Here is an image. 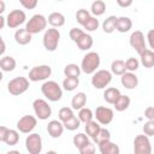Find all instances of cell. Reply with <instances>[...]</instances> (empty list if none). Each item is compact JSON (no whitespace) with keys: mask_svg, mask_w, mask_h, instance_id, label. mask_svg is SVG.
Segmentation results:
<instances>
[{"mask_svg":"<svg viewBox=\"0 0 154 154\" xmlns=\"http://www.w3.org/2000/svg\"><path fill=\"white\" fill-rule=\"evenodd\" d=\"M85 103H87V95L83 91L75 94L71 99V107L76 111H79L81 108L85 107Z\"/></svg>","mask_w":154,"mask_h":154,"instance_id":"44dd1931","label":"cell"},{"mask_svg":"<svg viewBox=\"0 0 154 154\" xmlns=\"http://www.w3.org/2000/svg\"><path fill=\"white\" fill-rule=\"evenodd\" d=\"M99 25H100L99 19H97L95 16H90V17L88 18V20L84 23L83 28H84L85 31H88V32H93V31H96V30L99 29Z\"/></svg>","mask_w":154,"mask_h":154,"instance_id":"e575fe53","label":"cell"},{"mask_svg":"<svg viewBox=\"0 0 154 154\" xmlns=\"http://www.w3.org/2000/svg\"><path fill=\"white\" fill-rule=\"evenodd\" d=\"M5 49H6V46H5V41L1 38V51H0V54H1V57L4 55V53H5Z\"/></svg>","mask_w":154,"mask_h":154,"instance_id":"816d5d0a","label":"cell"},{"mask_svg":"<svg viewBox=\"0 0 154 154\" xmlns=\"http://www.w3.org/2000/svg\"><path fill=\"white\" fill-rule=\"evenodd\" d=\"M132 28V20L129 18V17H118L117 19V26H116V30L124 34V32H128L130 31V29Z\"/></svg>","mask_w":154,"mask_h":154,"instance_id":"603a6c76","label":"cell"},{"mask_svg":"<svg viewBox=\"0 0 154 154\" xmlns=\"http://www.w3.org/2000/svg\"><path fill=\"white\" fill-rule=\"evenodd\" d=\"M143 134L147 136H154V120H147L142 126Z\"/></svg>","mask_w":154,"mask_h":154,"instance_id":"b9f144b4","label":"cell"},{"mask_svg":"<svg viewBox=\"0 0 154 154\" xmlns=\"http://www.w3.org/2000/svg\"><path fill=\"white\" fill-rule=\"evenodd\" d=\"M95 150H96L95 144L91 143V142H88L84 147H82L81 149H78V152L81 154H93V153H95Z\"/></svg>","mask_w":154,"mask_h":154,"instance_id":"ee69618b","label":"cell"},{"mask_svg":"<svg viewBox=\"0 0 154 154\" xmlns=\"http://www.w3.org/2000/svg\"><path fill=\"white\" fill-rule=\"evenodd\" d=\"M41 93L48 101L52 102H57L63 97V88L55 81H46L41 85Z\"/></svg>","mask_w":154,"mask_h":154,"instance_id":"6da1fadb","label":"cell"},{"mask_svg":"<svg viewBox=\"0 0 154 154\" xmlns=\"http://www.w3.org/2000/svg\"><path fill=\"white\" fill-rule=\"evenodd\" d=\"M94 117L96 118V120L101 124V125H108L114 117V112L112 108L109 107H105V106H99L96 107L95 112H94Z\"/></svg>","mask_w":154,"mask_h":154,"instance_id":"4fadbf2b","label":"cell"},{"mask_svg":"<svg viewBox=\"0 0 154 154\" xmlns=\"http://www.w3.org/2000/svg\"><path fill=\"white\" fill-rule=\"evenodd\" d=\"M147 41H148V45L149 47L154 51V29H150L148 32H147V36H146Z\"/></svg>","mask_w":154,"mask_h":154,"instance_id":"bcb514c9","label":"cell"},{"mask_svg":"<svg viewBox=\"0 0 154 154\" xmlns=\"http://www.w3.org/2000/svg\"><path fill=\"white\" fill-rule=\"evenodd\" d=\"M83 30L82 29H79V28H72L70 31H69V36H70V38L76 43V41L83 35Z\"/></svg>","mask_w":154,"mask_h":154,"instance_id":"7bdbcfd3","label":"cell"},{"mask_svg":"<svg viewBox=\"0 0 154 154\" xmlns=\"http://www.w3.org/2000/svg\"><path fill=\"white\" fill-rule=\"evenodd\" d=\"M26 19L25 12L22 10H12L7 16H6V20H7V26L11 29H16L19 25H22Z\"/></svg>","mask_w":154,"mask_h":154,"instance_id":"5bb4252c","label":"cell"},{"mask_svg":"<svg viewBox=\"0 0 154 154\" xmlns=\"http://www.w3.org/2000/svg\"><path fill=\"white\" fill-rule=\"evenodd\" d=\"M32 108H34L35 116L40 120H46L52 116V107L43 99H35L32 102Z\"/></svg>","mask_w":154,"mask_h":154,"instance_id":"ba28073f","label":"cell"},{"mask_svg":"<svg viewBox=\"0 0 154 154\" xmlns=\"http://www.w3.org/2000/svg\"><path fill=\"white\" fill-rule=\"evenodd\" d=\"M140 60L137 58H129L126 61H125V66H126V71H131V72H135L138 70L140 67Z\"/></svg>","mask_w":154,"mask_h":154,"instance_id":"60d3db41","label":"cell"},{"mask_svg":"<svg viewBox=\"0 0 154 154\" xmlns=\"http://www.w3.org/2000/svg\"><path fill=\"white\" fill-rule=\"evenodd\" d=\"M129 43H130V46L138 53V55L142 54V53L147 49L146 40H144V34H143L141 30H135V31L130 35Z\"/></svg>","mask_w":154,"mask_h":154,"instance_id":"7c38bea8","label":"cell"},{"mask_svg":"<svg viewBox=\"0 0 154 154\" xmlns=\"http://www.w3.org/2000/svg\"><path fill=\"white\" fill-rule=\"evenodd\" d=\"M112 72L108 70H97L93 73L91 85L95 89H105L112 81Z\"/></svg>","mask_w":154,"mask_h":154,"instance_id":"8992f818","label":"cell"},{"mask_svg":"<svg viewBox=\"0 0 154 154\" xmlns=\"http://www.w3.org/2000/svg\"><path fill=\"white\" fill-rule=\"evenodd\" d=\"M81 72H82V69L77 64H67L64 67L65 77H79Z\"/></svg>","mask_w":154,"mask_h":154,"instance_id":"d6a6232c","label":"cell"},{"mask_svg":"<svg viewBox=\"0 0 154 154\" xmlns=\"http://www.w3.org/2000/svg\"><path fill=\"white\" fill-rule=\"evenodd\" d=\"M89 138H90V137H89L87 134H82V132H79V134H77V135L73 136L72 142H73V146H75L77 149H81V148L84 147L88 142H90Z\"/></svg>","mask_w":154,"mask_h":154,"instance_id":"836d02e7","label":"cell"},{"mask_svg":"<svg viewBox=\"0 0 154 154\" xmlns=\"http://www.w3.org/2000/svg\"><path fill=\"white\" fill-rule=\"evenodd\" d=\"M99 152L101 154H119L120 148L118 147V144L111 142L109 140V141H105L99 144Z\"/></svg>","mask_w":154,"mask_h":154,"instance_id":"ac0fdd59","label":"cell"},{"mask_svg":"<svg viewBox=\"0 0 154 154\" xmlns=\"http://www.w3.org/2000/svg\"><path fill=\"white\" fill-rule=\"evenodd\" d=\"M75 114H73V108L71 107H61L60 109H59V112H58V118H59V120H61L63 123L64 122H66L67 119H70L71 117H73Z\"/></svg>","mask_w":154,"mask_h":154,"instance_id":"f35d334b","label":"cell"},{"mask_svg":"<svg viewBox=\"0 0 154 154\" xmlns=\"http://www.w3.org/2000/svg\"><path fill=\"white\" fill-rule=\"evenodd\" d=\"M79 85L78 77H65L63 81V89L66 91H73Z\"/></svg>","mask_w":154,"mask_h":154,"instance_id":"1f68e13d","label":"cell"},{"mask_svg":"<svg viewBox=\"0 0 154 154\" xmlns=\"http://www.w3.org/2000/svg\"><path fill=\"white\" fill-rule=\"evenodd\" d=\"M117 19H118V17H116V16H108V17L102 22V30H103L106 34H112V32L116 30Z\"/></svg>","mask_w":154,"mask_h":154,"instance_id":"83f0119b","label":"cell"},{"mask_svg":"<svg viewBox=\"0 0 154 154\" xmlns=\"http://www.w3.org/2000/svg\"><path fill=\"white\" fill-rule=\"evenodd\" d=\"M119 96H120V91H119V89H117L114 87L106 88L103 91V100L109 105H113Z\"/></svg>","mask_w":154,"mask_h":154,"instance_id":"cb8c5ba5","label":"cell"},{"mask_svg":"<svg viewBox=\"0 0 154 154\" xmlns=\"http://www.w3.org/2000/svg\"><path fill=\"white\" fill-rule=\"evenodd\" d=\"M64 129H65V126L61 120L54 119V120L48 122V124H47V132L52 138H59L63 135Z\"/></svg>","mask_w":154,"mask_h":154,"instance_id":"9a60e30c","label":"cell"},{"mask_svg":"<svg viewBox=\"0 0 154 154\" xmlns=\"http://www.w3.org/2000/svg\"><path fill=\"white\" fill-rule=\"evenodd\" d=\"M130 102H131V100H130V97H129L128 95L120 94V96L116 100V102L113 103V106H114V109H116V111L123 112V111H125V109L129 108Z\"/></svg>","mask_w":154,"mask_h":154,"instance_id":"484cf974","label":"cell"},{"mask_svg":"<svg viewBox=\"0 0 154 154\" xmlns=\"http://www.w3.org/2000/svg\"><path fill=\"white\" fill-rule=\"evenodd\" d=\"M100 125H101V124H100L97 120H90V122L85 123V125H84L85 134H87L90 138H94V137L97 135V132L100 131V129H101Z\"/></svg>","mask_w":154,"mask_h":154,"instance_id":"4316f807","label":"cell"},{"mask_svg":"<svg viewBox=\"0 0 154 154\" xmlns=\"http://www.w3.org/2000/svg\"><path fill=\"white\" fill-rule=\"evenodd\" d=\"M51 75H52V67L49 65H37L29 71L28 78L31 82H40L48 79Z\"/></svg>","mask_w":154,"mask_h":154,"instance_id":"52a82bcc","label":"cell"},{"mask_svg":"<svg viewBox=\"0 0 154 154\" xmlns=\"http://www.w3.org/2000/svg\"><path fill=\"white\" fill-rule=\"evenodd\" d=\"M78 118H79V120L82 122V123H88V122H90V120H93V118H94V112L90 109V108H88V107H83V108H81L79 111H78V116H77Z\"/></svg>","mask_w":154,"mask_h":154,"instance_id":"d590c367","label":"cell"},{"mask_svg":"<svg viewBox=\"0 0 154 154\" xmlns=\"http://www.w3.org/2000/svg\"><path fill=\"white\" fill-rule=\"evenodd\" d=\"M5 25H7V20H6V17L4 16H0V29H4Z\"/></svg>","mask_w":154,"mask_h":154,"instance_id":"f907efd6","label":"cell"},{"mask_svg":"<svg viewBox=\"0 0 154 154\" xmlns=\"http://www.w3.org/2000/svg\"><path fill=\"white\" fill-rule=\"evenodd\" d=\"M16 59L11 55H2L0 59V67L4 72H11L16 69Z\"/></svg>","mask_w":154,"mask_h":154,"instance_id":"7402d4cb","label":"cell"},{"mask_svg":"<svg viewBox=\"0 0 154 154\" xmlns=\"http://www.w3.org/2000/svg\"><path fill=\"white\" fill-rule=\"evenodd\" d=\"M47 19L53 28H60L65 24V16L60 12H52Z\"/></svg>","mask_w":154,"mask_h":154,"instance_id":"d4e9b609","label":"cell"},{"mask_svg":"<svg viewBox=\"0 0 154 154\" xmlns=\"http://www.w3.org/2000/svg\"><path fill=\"white\" fill-rule=\"evenodd\" d=\"M25 148L29 154H40L42 152V137L37 132H30L25 138Z\"/></svg>","mask_w":154,"mask_h":154,"instance_id":"9c48e42d","label":"cell"},{"mask_svg":"<svg viewBox=\"0 0 154 154\" xmlns=\"http://www.w3.org/2000/svg\"><path fill=\"white\" fill-rule=\"evenodd\" d=\"M7 131H8V128H6V126H4V125L0 126V141H1V142H2V140L5 138Z\"/></svg>","mask_w":154,"mask_h":154,"instance_id":"681fc988","label":"cell"},{"mask_svg":"<svg viewBox=\"0 0 154 154\" xmlns=\"http://www.w3.org/2000/svg\"><path fill=\"white\" fill-rule=\"evenodd\" d=\"M19 2H20V5L24 8H26V10H34L37 6L38 0H19Z\"/></svg>","mask_w":154,"mask_h":154,"instance_id":"f6af8a7d","label":"cell"},{"mask_svg":"<svg viewBox=\"0 0 154 154\" xmlns=\"http://www.w3.org/2000/svg\"><path fill=\"white\" fill-rule=\"evenodd\" d=\"M60 41V31L57 28H49L45 30L43 37H42V43L46 51L48 52H54L58 48Z\"/></svg>","mask_w":154,"mask_h":154,"instance_id":"3957f363","label":"cell"},{"mask_svg":"<svg viewBox=\"0 0 154 154\" xmlns=\"http://www.w3.org/2000/svg\"><path fill=\"white\" fill-rule=\"evenodd\" d=\"M29 78L19 76V77H14L12 78L8 83H7V90L11 95L13 96H19L22 94H24L28 89H29Z\"/></svg>","mask_w":154,"mask_h":154,"instance_id":"277c9868","label":"cell"},{"mask_svg":"<svg viewBox=\"0 0 154 154\" xmlns=\"http://www.w3.org/2000/svg\"><path fill=\"white\" fill-rule=\"evenodd\" d=\"M109 140H111V132H109L106 128H101L100 131L97 132V135L93 138L94 143H96L97 146H99L100 143H102V142H105V141H109Z\"/></svg>","mask_w":154,"mask_h":154,"instance_id":"8d00e7d4","label":"cell"},{"mask_svg":"<svg viewBox=\"0 0 154 154\" xmlns=\"http://www.w3.org/2000/svg\"><path fill=\"white\" fill-rule=\"evenodd\" d=\"M111 72L113 75H117V76H122L123 73H125L126 72L125 61L124 60H120V59L113 60L112 64H111Z\"/></svg>","mask_w":154,"mask_h":154,"instance_id":"f1b7e54d","label":"cell"},{"mask_svg":"<svg viewBox=\"0 0 154 154\" xmlns=\"http://www.w3.org/2000/svg\"><path fill=\"white\" fill-rule=\"evenodd\" d=\"M93 43H94V41H93V37H91V35L90 34H88V32H83V35L76 41V45H77V47L81 49V51H89L91 47H93Z\"/></svg>","mask_w":154,"mask_h":154,"instance_id":"d6986e66","label":"cell"},{"mask_svg":"<svg viewBox=\"0 0 154 154\" xmlns=\"http://www.w3.org/2000/svg\"><path fill=\"white\" fill-rule=\"evenodd\" d=\"M47 24H48V19L43 16V14H40V13H36L34 14L25 24V29L31 32L32 35L34 34H38L43 30H46L47 28Z\"/></svg>","mask_w":154,"mask_h":154,"instance_id":"5b68a950","label":"cell"},{"mask_svg":"<svg viewBox=\"0 0 154 154\" xmlns=\"http://www.w3.org/2000/svg\"><path fill=\"white\" fill-rule=\"evenodd\" d=\"M106 11V4L102 0H95L90 6V13L95 17L102 16Z\"/></svg>","mask_w":154,"mask_h":154,"instance_id":"f546056e","label":"cell"},{"mask_svg":"<svg viewBox=\"0 0 154 154\" xmlns=\"http://www.w3.org/2000/svg\"><path fill=\"white\" fill-rule=\"evenodd\" d=\"M19 141V132L17 130H13V129H8L5 138L2 140V142L7 146H16Z\"/></svg>","mask_w":154,"mask_h":154,"instance_id":"4dcf8cb0","label":"cell"},{"mask_svg":"<svg viewBox=\"0 0 154 154\" xmlns=\"http://www.w3.org/2000/svg\"><path fill=\"white\" fill-rule=\"evenodd\" d=\"M37 117H34V116H30V114H26V116H23L18 122H17V130L22 134H30L37 125Z\"/></svg>","mask_w":154,"mask_h":154,"instance_id":"8fae6325","label":"cell"},{"mask_svg":"<svg viewBox=\"0 0 154 154\" xmlns=\"http://www.w3.org/2000/svg\"><path fill=\"white\" fill-rule=\"evenodd\" d=\"M144 117L148 120H154V106H148L144 109Z\"/></svg>","mask_w":154,"mask_h":154,"instance_id":"7dc6e473","label":"cell"},{"mask_svg":"<svg viewBox=\"0 0 154 154\" xmlns=\"http://www.w3.org/2000/svg\"><path fill=\"white\" fill-rule=\"evenodd\" d=\"M57 1H64V0H57Z\"/></svg>","mask_w":154,"mask_h":154,"instance_id":"db71d44e","label":"cell"},{"mask_svg":"<svg viewBox=\"0 0 154 154\" xmlns=\"http://www.w3.org/2000/svg\"><path fill=\"white\" fill-rule=\"evenodd\" d=\"M32 40V34L29 32L25 28L24 29H17L14 32V41L20 45V46H25L28 43H30Z\"/></svg>","mask_w":154,"mask_h":154,"instance_id":"e0dca14e","label":"cell"},{"mask_svg":"<svg viewBox=\"0 0 154 154\" xmlns=\"http://www.w3.org/2000/svg\"><path fill=\"white\" fill-rule=\"evenodd\" d=\"M0 4H1V8H0V13H4V11H5V2H4V0H0Z\"/></svg>","mask_w":154,"mask_h":154,"instance_id":"f5cc1de1","label":"cell"},{"mask_svg":"<svg viewBox=\"0 0 154 154\" xmlns=\"http://www.w3.org/2000/svg\"><path fill=\"white\" fill-rule=\"evenodd\" d=\"M120 83L125 89H135L138 85V77L135 75V72L131 71H126L125 73L122 75L120 77Z\"/></svg>","mask_w":154,"mask_h":154,"instance_id":"2e32d148","label":"cell"},{"mask_svg":"<svg viewBox=\"0 0 154 154\" xmlns=\"http://www.w3.org/2000/svg\"><path fill=\"white\" fill-rule=\"evenodd\" d=\"M81 123H82V122L79 120V118L76 117V116H73V117H71L70 119H67L66 122H64L63 124H64V126H65L66 130H69V131H75V130H77V129L79 128Z\"/></svg>","mask_w":154,"mask_h":154,"instance_id":"74e56055","label":"cell"},{"mask_svg":"<svg viewBox=\"0 0 154 154\" xmlns=\"http://www.w3.org/2000/svg\"><path fill=\"white\" fill-rule=\"evenodd\" d=\"M91 14H90V12L88 11V10H85V8H79V10H77V12H76V20H77V23H79L82 26L84 25V23L88 20V18L90 17Z\"/></svg>","mask_w":154,"mask_h":154,"instance_id":"ab89813d","label":"cell"},{"mask_svg":"<svg viewBox=\"0 0 154 154\" xmlns=\"http://www.w3.org/2000/svg\"><path fill=\"white\" fill-rule=\"evenodd\" d=\"M134 153L135 154H150L152 144L149 141V136L147 135H137L134 140Z\"/></svg>","mask_w":154,"mask_h":154,"instance_id":"30bf717a","label":"cell"},{"mask_svg":"<svg viewBox=\"0 0 154 154\" xmlns=\"http://www.w3.org/2000/svg\"><path fill=\"white\" fill-rule=\"evenodd\" d=\"M118 6L122 7V8H126V7H130L132 5V1L134 0H116Z\"/></svg>","mask_w":154,"mask_h":154,"instance_id":"c3c4849f","label":"cell"},{"mask_svg":"<svg viewBox=\"0 0 154 154\" xmlns=\"http://www.w3.org/2000/svg\"><path fill=\"white\" fill-rule=\"evenodd\" d=\"M100 63H101V58H100L99 53L88 52L81 61L82 72H84L85 75H93L95 71H97V67L100 66Z\"/></svg>","mask_w":154,"mask_h":154,"instance_id":"7a4b0ae2","label":"cell"},{"mask_svg":"<svg viewBox=\"0 0 154 154\" xmlns=\"http://www.w3.org/2000/svg\"><path fill=\"white\" fill-rule=\"evenodd\" d=\"M140 63L146 69L154 67V51L147 48L142 54H140Z\"/></svg>","mask_w":154,"mask_h":154,"instance_id":"ffe728a7","label":"cell"}]
</instances>
